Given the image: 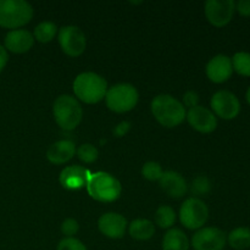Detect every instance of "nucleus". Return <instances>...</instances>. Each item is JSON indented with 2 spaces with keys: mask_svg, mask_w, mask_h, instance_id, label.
Masks as SVG:
<instances>
[{
  "mask_svg": "<svg viewBox=\"0 0 250 250\" xmlns=\"http://www.w3.org/2000/svg\"><path fill=\"white\" fill-rule=\"evenodd\" d=\"M87 192L94 200L100 203H111L120 198L122 186L115 176L107 172L92 173L87 182Z\"/></svg>",
  "mask_w": 250,
  "mask_h": 250,
  "instance_id": "obj_3",
  "label": "nucleus"
},
{
  "mask_svg": "<svg viewBox=\"0 0 250 250\" xmlns=\"http://www.w3.org/2000/svg\"><path fill=\"white\" fill-rule=\"evenodd\" d=\"M7 61H9V53H7L6 49L4 48V45L0 44V73L4 71V68L6 67Z\"/></svg>",
  "mask_w": 250,
  "mask_h": 250,
  "instance_id": "obj_33",
  "label": "nucleus"
},
{
  "mask_svg": "<svg viewBox=\"0 0 250 250\" xmlns=\"http://www.w3.org/2000/svg\"><path fill=\"white\" fill-rule=\"evenodd\" d=\"M34 37L27 29H12L4 39V48L14 54L27 53L33 46Z\"/></svg>",
  "mask_w": 250,
  "mask_h": 250,
  "instance_id": "obj_16",
  "label": "nucleus"
},
{
  "mask_svg": "<svg viewBox=\"0 0 250 250\" xmlns=\"http://www.w3.org/2000/svg\"><path fill=\"white\" fill-rule=\"evenodd\" d=\"M58 27L51 21H43L34 28L33 37L41 43H49L56 36Z\"/></svg>",
  "mask_w": 250,
  "mask_h": 250,
  "instance_id": "obj_22",
  "label": "nucleus"
},
{
  "mask_svg": "<svg viewBox=\"0 0 250 250\" xmlns=\"http://www.w3.org/2000/svg\"><path fill=\"white\" fill-rule=\"evenodd\" d=\"M76 153V146L72 141L62 139L58 141L49 146L46 151V158L51 164L61 165V164L67 163L68 160L73 158Z\"/></svg>",
  "mask_w": 250,
  "mask_h": 250,
  "instance_id": "obj_18",
  "label": "nucleus"
},
{
  "mask_svg": "<svg viewBox=\"0 0 250 250\" xmlns=\"http://www.w3.org/2000/svg\"><path fill=\"white\" fill-rule=\"evenodd\" d=\"M227 243L236 250L250 248V229L249 227H237L232 229L227 236Z\"/></svg>",
  "mask_w": 250,
  "mask_h": 250,
  "instance_id": "obj_21",
  "label": "nucleus"
},
{
  "mask_svg": "<svg viewBox=\"0 0 250 250\" xmlns=\"http://www.w3.org/2000/svg\"><path fill=\"white\" fill-rule=\"evenodd\" d=\"M53 114L56 124L61 128L71 131L75 129L82 121L83 110L75 97L63 94L56 98L54 102Z\"/></svg>",
  "mask_w": 250,
  "mask_h": 250,
  "instance_id": "obj_5",
  "label": "nucleus"
},
{
  "mask_svg": "<svg viewBox=\"0 0 250 250\" xmlns=\"http://www.w3.org/2000/svg\"><path fill=\"white\" fill-rule=\"evenodd\" d=\"M226 243V233L217 227L200 229L192 237L194 250H224Z\"/></svg>",
  "mask_w": 250,
  "mask_h": 250,
  "instance_id": "obj_11",
  "label": "nucleus"
},
{
  "mask_svg": "<svg viewBox=\"0 0 250 250\" xmlns=\"http://www.w3.org/2000/svg\"><path fill=\"white\" fill-rule=\"evenodd\" d=\"M233 73L232 60L225 54H219L210 59L207 65V76L211 82L224 83L229 80Z\"/></svg>",
  "mask_w": 250,
  "mask_h": 250,
  "instance_id": "obj_13",
  "label": "nucleus"
},
{
  "mask_svg": "<svg viewBox=\"0 0 250 250\" xmlns=\"http://www.w3.org/2000/svg\"><path fill=\"white\" fill-rule=\"evenodd\" d=\"M183 103L187 107L192 109V107L197 106L198 103H199V95L195 90H188L183 95Z\"/></svg>",
  "mask_w": 250,
  "mask_h": 250,
  "instance_id": "obj_30",
  "label": "nucleus"
},
{
  "mask_svg": "<svg viewBox=\"0 0 250 250\" xmlns=\"http://www.w3.org/2000/svg\"><path fill=\"white\" fill-rule=\"evenodd\" d=\"M209 219V209L199 198H189L185 200L180 209V220L188 229H202Z\"/></svg>",
  "mask_w": 250,
  "mask_h": 250,
  "instance_id": "obj_7",
  "label": "nucleus"
},
{
  "mask_svg": "<svg viewBox=\"0 0 250 250\" xmlns=\"http://www.w3.org/2000/svg\"><path fill=\"white\" fill-rule=\"evenodd\" d=\"M99 231L111 239L122 238L126 232L127 220L117 212H106L98 221Z\"/></svg>",
  "mask_w": 250,
  "mask_h": 250,
  "instance_id": "obj_14",
  "label": "nucleus"
},
{
  "mask_svg": "<svg viewBox=\"0 0 250 250\" xmlns=\"http://www.w3.org/2000/svg\"><path fill=\"white\" fill-rule=\"evenodd\" d=\"M77 155L78 158H80V160L83 161V163L92 164L97 160L99 153H98V149L95 148L93 144L85 143L82 144V146L77 149Z\"/></svg>",
  "mask_w": 250,
  "mask_h": 250,
  "instance_id": "obj_26",
  "label": "nucleus"
},
{
  "mask_svg": "<svg viewBox=\"0 0 250 250\" xmlns=\"http://www.w3.org/2000/svg\"><path fill=\"white\" fill-rule=\"evenodd\" d=\"M90 175L92 173L87 168L78 165H72L68 166V167H65L61 171L59 181H60V185L65 189L76 190L81 189L84 186H87Z\"/></svg>",
  "mask_w": 250,
  "mask_h": 250,
  "instance_id": "obj_15",
  "label": "nucleus"
},
{
  "mask_svg": "<svg viewBox=\"0 0 250 250\" xmlns=\"http://www.w3.org/2000/svg\"><path fill=\"white\" fill-rule=\"evenodd\" d=\"M59 43L63 53L68 56H80L87 46L85 34L76 26H65L59 32Z\"/></svg>",
  "mask_w": 250,
  "mask_h": 250,
  "instance_id": "obj_9",
  "label": "nucleus"
},
{
  "mask_svg": "<svg viewBox=\"0 0 250 250\" xmlns=\"http://www.w3.org/2000/svg\"><path fill=\"white\" fill-rule=\"evenodd\" d=\"M205 16L215 27H224L231 22L236 11L233 0H208L204 5Z\"/></svg>",
  "mask_w": 250,
  "mask_h": 250,
  "instance_id": "obj_10",
  "label": "nucleus"
},
{
  "mask_svg": "<svg viewBox=\"0 0 250 250\" xmlns=\"http://www.w3.org/2000/svg\"><path fill=\"white\" fill-rule=\"evenodd\" d=\"M129 234L137 241H148L155 233V226L150 220L137 219L129 225Z\"/></svg>",
  "mask_w": 250,
  "mask_h": 250,
  "instance_id": "obj_20",
  "label": "nucleus"
},
{
  "mask_svg": "<svg viewBox=\"0 0 250 250\" xmlns=\"http://www.w3.org/2000/svg\"><path fill=\"white\" fill-rule=\"evenodd\" d=\"M210 105L215 116H219L224 120L236 119L241 112V102L237 95L226 89H221L215 93L210 100Z\"/></svg>",
  "mask_w": 250,
  "mask_h": 250,
  "instance_id": "obj_8",
  "label": "nucleus"
},
{
  "mask_svg": "<svg viewBox=\"0 0 250 250\" xmlns=\"http://www.w3.org/2000/svg\"><path fill=\"white\" fill-rule=\"evenodd\" d=\"M139 99L138 90L129 83H119L109 88L105 95L106 105L111 111L127 112L133 109Z\"/></svg>",
  "mask_w": 250,
  "mask_h": 250,
  "instance_id": "obj_6",
  "label": "nucleus"
},
{
  "mask_svg": "<svg viewBox=\"0 0 250 250\" xmlns=\"http://www.w3.org/2000/svg\"><path fill=\"white\" fill-rule=\"evenodd\" d=\"M33 17V7L26 0H0V27L19 29Z\"/></svg>",
  "mask_w": 250,
  "mask_h": 250,
  "instance_id": "obj_4",
  "label": "nucleus"
},
{
  "mask_svg": "<svg viewBox=\"0 0 250 250\" xmlns=\"http://www.w3.org/2000/svg\"><path fill=\"white\" fill-rule=\"evenodd\" d=\"M190 190L194 195H204L211 190V182L207 176H198L192 182Z\"/></svg>",
  "mask_w": 250,
  "mask_h": 250,
  "instance_id": "obj_27",
  "label": "nucleus"
},
{
  "mask_svg": "<svg viewBox=\"0 0 250 250\" xmlns=\"http://www.w3.org/2000/svg\"><path fill=\"white\" fill-rule=\"evenodd\" d=\"M151 112L164 127L178 126L186 119V109L182 103L168 94H160L151 102Z\"/></svg>",
  "mask_w": 250,
  "mask_h": 250,
  "instance_id": "obj_1",
  "label": "nucleus"
},
{
  "mask_svg": "<svg viewBox=\"0 0 250 250\" xmlns=\"http://www.w3.org/2000/svg\"><path fill=\"white\" fill-rule=\"evenodd\" d=\"M232 67L238 75L250 77V53L248 51H237L231 58Z\"/></svg>",
  "mask_w": 250,
  "mask_h": 250,
  "instance_id": "obj_23",
  "label": "nucleus"
},
{
  "mask_svg": "<svg viewBox=\"0 0 250 250\" xmlns=\"http://www.w3.org/2000/svg\"><path fill=\"white\" fill-rule=\"evenodd\" d=\"M164 171L160 164L155 161H149L146 163L142 167V176L149 181H159L163 176Z\"/></svg>",
  "mask_w": 250,
  "mask_h": 250,
  "instance_id": "obj_25",
  "label": "nucleus"
},
{
  "mask_svg": "<svg viewBox=\"0 0 250 250\" xmlns=\"http://www.w3.org/2000/svg\"><path fill=\"white\" fill-rule=\"evenodd\" d=\"M73 92L85 104H95L106 95L107 82L98 73L83 72L73 81Z\"/></svg>",
  "mask_w": 250,
  "mask_h": 250,
  "instance_id": "obj_2",
  "label": "nucleus"
},
{
  "mask_svg": "<svg viewBox=\"0 0 250 250\" xmlns=\"http://www.w3.org/2000/svg\"><path fill=\"white\" fill-rule=\"evenodd\" d=\"M176 221V212L168 205H161L155 212V222L161 229H170Z\"/></svg>",
  "mask_w": 250,
  "mask_h": 250,
  "instance_id": "obj_24",
  "label": "nucleus"
},
{
  "mask_svg": "<svg viewBox=\"0 0 250 250\" xmlns=\"http://www.w3.org/2000/svg\"><path fill=\"white\" fill-rule=\"evenodd\" d=\"M129 128H131V124H129L128 121H122V122H120L116 127H115L114 134L116 137H122L129 131Z\"/></svg>",
  "mask_w": 250,
  "mask_h": 250,
  "instance_id": "obj_32",
  "label": "nucleus"
},
{
  "mask_svg": "<svg viewBox=\"0 0 250 250\" xmlns=\"http://www.w3.org/2000/svg\"><path fill=\"white\" fill-rule=\"evenodd\" d=\"M246 98H247V102H248V104L250 105V85L248 87V89H247V93H246Z\"/></svg>",
  "mask_w": 250,
  "mask_h": 250,
  "instance_id": "obj_34",
  "label": "nucleus"
},
{
  "mask_svg": "<svg viewBox=\"0 0 250 250\" xmlns=\"http://www.w3.org/2000/svg\"><path fill=\"white\" fill-rule=\"evenodd\" d=\"M80 229V225L75 219H66L61 225V232L66 237H73Z\"/></svg>",
  "mask_w": 250,
  "mask_h": 250,
  "instance_id": "obj_29",
  "label": "nucleus"
},
{
  "mask_svg": "<svg viewBox=\"0 0 250 250\" xmlns=\"http://www.w3.org/2000/svg\"><path fill=\"white\" fill-rule=\"evenodd\" d=\"M186 117L190 126L195 131L202 132V133H211L217 127V117L215 116L211 110L205 106L197 105V106L192 107L188 110Z\"/></svg>",
  "mask_w": 250,
  "mask_h": 250,
  "instance_id": "obj_12",
  "label": "nucleus"
},
{
  "mask_svg": "<svg viewBox=\"0 0 250 250\" xmlns=\"http://www.w3.org/2000/svg\"><path fill=\"white\" fill-rule=\"evenodd\" d=\"M56 250H88L80 239L75 237H66L58 244Z\"/></svg>",
  "mask_w": 250,
  "mask_h": 250,
  "instance_id": "obj_28",
  "label": "nucleus"
},
{
  "mask_svg": "<svg viewBox=\"0 0 250 250\" xmlns=\"http://www.w3.org/2000/svg\"><path fill=\"white\" fill-rule=\"evenodd\" d=\"M163 250H189V241L180 229H171L163 239Z\"/></svg>",
  "mask_w": 250,
  "mask_h": 250,
  "instance_id": "obj_19",
  "label": "nucleus"
},
{
  "mask_svg": "<svg viewBox=\"0 0 250 250\" xmlns=\"http://www.w3.org/2000/svg\"><path fill=\"white\" fill-rule=\"evenodd\" d=\"M164 192L172 198H181L186 194L188 186L182 175L176 171H166L159 180Z\"/></svg>",
  "mask_w": 250,
  "mask_h": 250,
  "instance_id": "obj_17",
  "label": "nucleus"
},
{
  "mask_svg": "<svg viewBox=\"0 0 250 250\" xmlns=\"http://www.w3.org/2000/svg\"><path fill=\"white\" fill-rule=\"evenodd\" d=\"M236 10L242 16H250V0H239V1H237Z\"/></svg>",
  "mask_w": 250,
  "mask_h": 250,
  "instance_id": "obj_31",
  "label": "nucleus"
}]
</instances>
